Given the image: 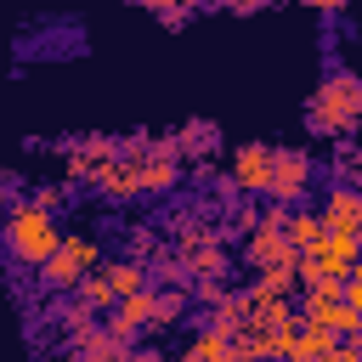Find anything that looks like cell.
<instances>
[{
  "label": "cell",
  "mask_w": 362,
  "mask_h": 362,
  "mask_svg": "<svg viewBox=\"0 0 362 362\" xmlns=\"http://www.w3.org/2000/svg\"><path fill=\"white\" fill-rule=\"evenodd\" d=\"M362 119V74H328L317 96L305 102V130L311 136H351Z\"/></svg>",
  "instance_id": "6da1fadb"
},
{
  "label": "cell",
  "mask_w": 362,
  "mask_h": 362,
  "mask_svg": "<svg viewBox=\"0 0 362 362\" xmlns=\"http://www.w3.org/2000/svg\"><path fill=\"white\" fill-rule=\"evenodd\" d=\"M57 249H62V226H57L51 209H40V204H17V209L6 215V255H11L17 266L40 272Z\"/></svg>",
  "instance_id": "7a4b0ae2"
},
{
  "label": "cell",
  "mask_w": 362,
  "mask_h": 362,
  "mask_svg": "<svg viewBox=\"0 0 362 362\" xmlns=\"http://www.w3.org/2000/svg\"><path fill=\"white\" fill-rule=\"evenodd\" d=\"M102 266V249H96V238H85V232H62V249L40 266V283L51 288V294H74L90 272Z\"/></svg>",
  "instance_id": "3957f363"
},
{
  "label": "cell",
  "mask_w": 362,
  "mask_h": 362,
  "mask_svg": "<svg viewBox=\"0 0 362 362\" xmlns=\"http://www.w3.org/2000/svg\"><path fill=\"white\" fill-rule=\"evenodd\" d=\"M305 187H311V158H305L300 147H277V153H272V187H266V198L300 204Z\"/></svg>",
  "instance_id": "277c9868"
},
{
  "label": "cell",
  "mask_w": 362,
  "mask_h": 362,
  "mask_svg": "<svg viewBox=\"0 0 362 362\" xmlns=\"http://www.w3.org/2000/svg\"><path fill=\"white\" fill-rule=\"evenodd\" d=\"M272 153L277 147H266V141H243L232 153V192L266 198V187H272Z\"/></svg>",
  "instance_id": "5b68a950"
},
{
  "label": "cell",
  "mask_w": 362,
  "mask_h": 362,
  "mask_svg": "<svg viewBox=\"0 0 362 362\" xmlns=\"http://www.w3.org/2000/svg\"><path fill=\"white\" fill-rule=\"evenodd\" d=\"M153 311H158V294H153V288H141V294H124V300L107 311V322H102V328H107L113 339H124V345H130L141 328H153Z\"/></svg>",
  "instance_id": "8992f818"
},
{
  "label": "cell",
  "mask_w": 362,
  "mask_h": 362,
  "mask_svg": "<svg viewBox=\"0 0 362 362\" xmlns=\"http://www.w3.org/2000/svg\"><path fill=\"white\" fill-rule=\"evenodd\" d=\"M300 322H311V328H334L339 339H356V334H362V311H351L345 300H322V294H305Z\"/></svg>",
  "instance_id": "52a82bcc"
},
{
  "label": "cell",
  "mask_w": 362,
  "mask_h": 362,
  "mask_svg": "<svg viewBox=\"0 0 362 362\" xmlns=\"http://www.w3.org/2000/svg\"><path fill=\"white\" fill-rule=\"evenodd\" d=\"M300 249L288 243V232L283 226H255L249 238H243V260L255 266V272H266V266H283V260H294Z\"/></svg>",
  "instance_id": "ba28073f"
},
{
  "label": "cell",
  "mask_w": 362,
  "mask_h": 362,
  "mask_svg": "<svg viewBox=\"0 0 362 362\" xmlns=\"http://www.w3.org/2000/svg\"><path fill=\"white\" fill-rule=\"evenodd\" d=\"M119 153H124V147H119V141H107V136H90V141L68 147V181H96Z\"/></svg>",
  "instance_id": "9c48e42d"
},
{
  "label": "cell",
  "mask_w": 362,
  "mask_h": 362,
  "mask_svg": "<svg viewBox=\"0 0 362 362\" xmlns=\"http://www.w3.org/2000/svg\"><path fill=\"white\" fill-rule=\"evenodd\" d=\"M322 226L328 232H362V187H328Z\"/></svg>",
  "instance_id": "30bf717a"
},
{
  "label": "cell",
  "mask_w": 362,
  "mask_h": 362,
  "mask_svg": "<svg viewBox=\"0 0 362 362\" xmlns=\"http://www.w3.org/2000/svg\"><path fill=\"white\" fill-rule=\"evenodd\" d=\"M221 147V130L209 124V119H187L181 130H175V158H204V153H215Z\"/></svg>",
  "instance_id": "8fae6325"
},
{
  "label": "cell",
  "mask_w": 362,
  "mask_h": 362,
  "mask_svg": "<svg viewBox=\"0 0 362 362\" xmlns=\"http://www.w3.org/2000/svg\"><path fill=\"white\" fill-rule=\"evenodd\" d=\"M96 187H102L107 198H136V192H141V158H113V164L96 175Z\"/></svg>",
  "instance_id": "7c38bea8"
},
{
  "label": "cell",
  "mask_w": 362,
  "mask_h": 362,
  "mask_svg": "<svg viewBox=\"0 0 362 362\" xmlns=\"http://www.w3.org/2000/svg\"><path fill=\"white\" fill-rule=\"evenodd\" d=\"M300 283V272H294V260H283V266H266L260 277H255V288L243 294V305H266V300H277V294H288Z\"/></svg>",
  "instance_id": "4fadbf2b"
},
{
  "label": "cell",
  "mask_w": 362,
  "mask_h": 362,
  "mask_svg": "<svg viewBox=\"0 0 362 362\" xmlns=\"http://www.w3.org/2000/svg\"><path fill=\"white\" fill-rule=\"evenodd\" d=\"M181 181V158L175 153H147L141 158V192H170Z\"/></svg>",
  "instance_id": "5bb4252c"
},
{
  "label": "cell",
  "mask_w": 362,
  "mask_h": 362,
  "mask_svg": "<svg viewBox=\"0 0 362 362\" xmlns=\"http://www.w3.org/2000/svg\"><path fill=\"white\" fill-rule=\"evenodd\" d=\"M74 300L85 305V311H113L119 305V288H113V277H107V266H96L79 288H74Z\"/></svg>",
  "instance_id": "9a60e30c"
},
{
  "label": "cell",
  "mask_w": 362,
  "mask_h": 362,
  "mask_svg": "<svg viewBox=\"0 0 362 362\" xmlns=\"http://www.w3.org/2000/svg\"><path fill=\"white\" fill-rule=\"evenodd\" d=\"M181 362H238V351H232V334H221V328H204L187 351H181Z\"/></svg>",
  "instance_id": "2e32d148"
},
{
  "label": "cell",
  "mask_w": 362,
  "mask_h": 362,
  "mask_svg": "<svg viewBox=\"0 0 362 362\" xmlns=\"http://www.w3.org/2000/svg\"><path fill=\"white\" fill-rule=\"evenodd\" d=\"M328 238V226H322V209H288V243L305 255V249H317Z\"/></svg>",
  "instance_id": "e0dca14e"
},
{
  "label": "cell",
  "mask_w": 362,
  "mask_h": 362,
  "mask_svg": "<svg viewBox=\"0 0 362 362\" xmlns=\"http://www.w3.org/2000/svg\"><path fill=\"white\" fill-rule=\"evenodd\" d=\"M107 277H113V288H119V300L124 294H141L147 288V266L130 255V260H107Z\"/></svg>",
  "instance_id": "ac0fdd59"
},
{
  "label": "cell",
  "mask_w": 362,
  "mask_h": 362,
  "mask_svg": "<svg viewBox=\"0 0 362 362\" xmlns=\"http://www.w3.org/2000/svg\"><path fill=\"white\" fill-rule=\"evenodd\" d=\"M187 266H192V277H221V266H226V249H221V243H209V249H198Z\"/></svg>",
  "instance_id": "d6986e66"
},
{
  "label": "cell",
  "mask_w": 362,
  "mask_h": 362,
  "mask_svg": "<svg viewBox=\"0 0 362 362\" xmlns=\"http://www.w3.org/2000/svg\"><path fill=\"white\" fill-rule=\"evenodd\" d=\"M181 311H187V288H181V294H158V311H153V328H164V322H181Z\"/></svg>",
  "instance_id": "ffe728a7"
},
{
  "label": "cell",
  "mask_w": 362,
  "mask_h": 362,
  "mask_svg": "<svg viewBox=\"0 0 362 362\" xmlns=\"http://www.w3.org/2000/svg\"><path fill=\"white\" fill-rule=\"evenodd\" d=\"M62 198H68V187H57V181H51V187H34V198H28V204H40V209H51V215H57V209H62Z\"/></svg>",
  "instance_id": "44dd1931"
},
{
  "label": "cell",
  "mask_w": 362,
  "mask_h": 362,
  "mask_svg": "<svg viewBox=\"0 0 362 362\" xmlns=\"http://www.w3.org/2000/svg\"><path fill=\"white\" fill-rule=\"evenodd\" d=\"M345 305H351V311H362V260H356V272L345 277Z\"/></svg>",
  "instance_id": "7402d4cb"
},
{
  "label": "cell",
  "mask_w": 362,
  "mask_h": 362,
  "mask_svg": "<svg viewBox=\"0 0 362 362\" xmlns=\"http://www.w3.org/2000/svg\"><path fill=\"white\" fill-rule=\"evenodd\" d=\"M328 362H362V356H356V339H339V345L328 351Z\"/></svg>",
  "instance_id": "603a6c76"
},
{
  "label": "cell",
  "mask_w": 362,
  "mask_h": 362,
  "mask_svg": "<svg viewBox=\"0 0 362 362\" xmlns=\"http://www.w3.org/2000/svg\"><path fill=\"white\" fill-rule=\"evenodd\" d=\"M277 362H328V356H317V351H305V345L294 339V351H288V356H277Z\"/></svg>",
  "instance_id": "cb8c5ba5"
},
{
  "label": "cell",
  "mask_w": 362,
  "mask_h": 362,
  "mask_svg": "<svg viewBox=\"0 0 362 362\" xmlns=\"http://www.w3.org/2000/svg\"><path fill=\"white\" fill-rule=\"evenodd\" d=\"M130 362H164L158 351H130Z\"/></svg>",
  "instance_id": "d4e9b609"
},
{
  "label": "cell",
  "mask_w": 362,
  "mask_h": 362,
  "mask_svg": "<svg viewBox=\"0 0 362 362\" xmlns=\"http://www.w3.org/2000/svg\"><path fill=\"white\" fill-rule=\"evenodd\" d=\"M305 6H317V11H339L345 0H305Z\"/></svg>",
  "instance_id": "484cf974"
},
{
  "label": "cell",
  "mask_w": 362,
  "mask_h": 362,
  "mask_svg": "<svg viewBox=\"0 0 362 362\" xmlns=\"http://www.w3.org/2000/svg\"><path fill=\"white\" fill-rule=\"evenodd\" d=\"M209 6H232V11H249V0H209Z\"/></svg>",
  "instance_id": "4316f807"
},
{
  "label": "cell",
  "mask_w": 362,
  "mask_h": 362,
  "mask_svg": "<svg viewBox=\"0 0 362 362\" xmlns=\"http://www.w3.org/2000/svg\"><path fill=\"white\" fill-rule=\"evenodd\" d=\"M175 6H181V11H192V6H204V0H175Z\"/></svg>",
  "instance_id": "83f0119b"
},
{
  "label": "cell",
  "mask_w": 362,
  "mask_h": 362,
  "mask_svg": "<svg viewBox=\"0 0 362 362\" xmlns=\"http://www.w3.org/2000/svg\"><path fill=\"white\" fill-rule=\"evenodd\" d=\"M255 6H277V0H249V11H255Z\"/></svg>",
  "instance_id": "f1b7e54d"
},
{
  "label": "cell",
  "mask_w": 362,
  "mask_h": 362,
  "mask_svg": "<svg viewBox=\"0 0 362 362\" xmlns=\"http://www.w3.org/2000/svg\"><path fill=\"white\" fill-rule=\"evenodd\" d=\"M356 356H362V334H356Z\"/></svg>",
  "instance_id": "f546056e"
},
{
  "label": "cell",
  "mask_w": 362,
  "mask_h": 362,
  "mask_svg": "<svg viewBox=\"0 0 362 362\" xmlns=\"http://www.w3.org/2000/svg\"><path fill=\"white\" fill-rule=\"evenodd\" d=\"M164 362H170V356H164Z\"/></svg>",
  "instance_id": "4dcf8cb0"
}]
</instances>
